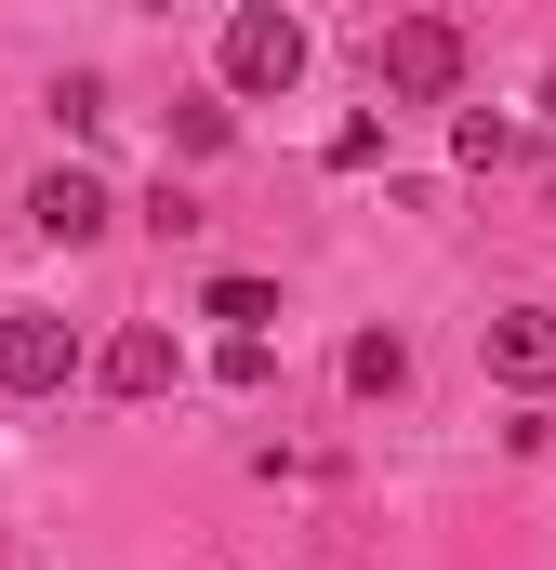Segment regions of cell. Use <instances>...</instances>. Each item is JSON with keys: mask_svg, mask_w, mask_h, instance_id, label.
<instances>
[{"mask_svg": "<svg viewBox=\"0 0 556 570\" xmlns=\"http://www.w3.org/2000/svg\"><path fill=\"white\" fill-rule=\"evenodd\" d=\"M172 385H186V345H172V332H159V318H133V332H120V345H107V399H172Z\"/></svg>", "mask_w": 556, "mask_h": 570, "instance_id": "cell-6", "label": "cell"}, {"mask_svg": "<svg viewBox=\"0 0 556 570\" xmlns=\"http://www.w3.org/2000/svg\"><path fill=\"white\" fill-rule=\"evenodd\" d=\"M212 372H226V385L252 399V385H266V372H278V345H266V332H226V358H212Z\"/></svg>", "mask_w": 556, "mask_h": 570, "instance_id": "cell-13", "label": "cell"}, {"mask_svg": "<svg viewBox=\"0 0 556 570\" xmlns=\"http://www.w3.org/2000/svg\"><path fill=\"white\" fill-rule=\"evenodd\" d=\"M27 226H40L53 253H93V239L120 226V199H107V173H80V159H53V173L27 186Z\"/></svg>", "mask_w": 556, "mask_h": 570, "instance_id": "cell-4", "label": "cell"}, {"mask_svg": "<svg viewBox=\"0 0 556 570\" xmlns=\"http://www.w3.org/2000/svg\"><path fill=\"white\" fill-rule=\"evenodd\" d=\"M53 120H67V134H107V80L67 67V80H53Z\"/></svg>", "mask_w": 556, "mask_h": 570, "instance_id": "cell-11", "label": "cell"}, {"mask_svg": "<svg viewBox=\"0 0 556 570\" xmlns=\"http://www.w3.org/2000/svg\"><path fill=\"white\" fill-rule=\"evenodd\" d=\"M371 67H385L398 107H450V94H464V27H450V13H398Z\"/></svg>", "mask_w": 556, "mask_h": 570, "instance_id": "cell-2", "label": "cell"}, {"mask_svg": "<svg viewBox=\"0 0 556 570\" xmlns=\"http://www.w3.org/2000/svg\"><path fill=\"white\" fill-rule=\"evenodd\" d=\"M345 385H358V399H398V385H411V345H398V332H358V345H345Z\"/></svg>", "mask_w": 556, "mask_h": 570, "instance_id": "cell-8", "label": "cell"}, {"mask_svg": "<svg viewBox=\"0 0 556 570\" xmlns=\"http://www.w3.org/2000/svg\"><path fill=\"white\" fill-rule=\"evenodd\" d=\"M199 318H226V332H266V318H278V279L226 266V279H199Z\"/></svg>", "mask_w": 556, "mask_h": 570, "instance_id": "cell-7", "label": "cell"}, {"mask_svg": "<svg viewBox=\"0 0 556 570\" xmlns=\"http://www.w3.org/2000/svg\"><path fill=\"white\" fill-rule=\"evenodd\" d=\"M80 385V332L53 305H13L0 318V399H67Z\"/></svg>", "mask_w": 556, "mask_h": 570, "instance_id": "cell-3", "label": "cell"}, {"mask_svg": "<svg viewBox=\"0 0 556 570\" xmlns=\"http://www.w3.org/2000/svg\"><path fill=\"white\" fill-rule=\"evenodd\" d=\"M477 345H490V385H517V399H544V385H556V305H504Z\"/></svg>", "mask_w": 556, "mask_h": 570, "instance_id": "cell-5", "label": "cell"}, {"mask_svg": "<svg viewBox=\"0 0 556 570\" xmlns=\"http://www.w3.org/2000/svg\"><path fill=\"white\" fill-rule=\"evenodd\" d=\"M450 159H464V173H504V159H517V134H504L490 107H464V120H450Z\"/></svg>", "mask_w": 556, "mask_h": 570, "instance_id": "cell-10", "label": "cell"}, {"mask_svg": "<svg viewBox=\"0 0 556 570\" xmlns=\"http://www.w3.org/2000/svg\"><path fill=\"white\" fill-rule=\"evenodd\" d=\"M146 226H159V239H199V226H212V213H199V199H186V186H172V173H159V186H146Z\"/></svg>", "mask_w": 556, "mask_h": 570, "instance_id": "cell-12", "label": "cell"}, {"mask_svg": "<svg viewBox=\"0 0 556 570\" xmlns=\"http://www.w3.org/2000/svg\"><path fill=\"white\" fill-rule=\"evenodd\" d=\"M291 80H305V13L239 0V13H226V40H212V94H226V107H278Z\"/></svg>", "mask_w": 556, "mask_h": 570, "instance_id": "cell-1", "label": "cell"}, {"mask_svg": "<svg viewBox=\"0 0 556 570\" xmlns=\"http://www.w3.org/2000/svg\"><path fill=\"white\" fill-rule=\"evenodd\" d=\"M226 134H239L226 94H186V107H172V159H226Z\"/></svg>", "mask_w": 556, "mask_h": 570, "instance_id": "cell-9", "label": "cell"}]
</instances>
